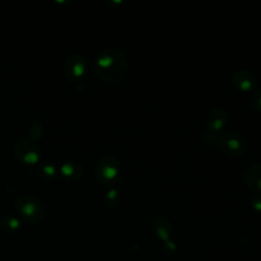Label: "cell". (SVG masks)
Masks as SVG:
<instances>
[{
	"label": "cell",
	"mask_w": 261,
	"mask_h": 261,
	"mask_svg": "<svg viewBox=\"0 0 261 261\" xmlns=\"http://www.w3.org/2000/svg\"><path fill=\"white\" fill-rule=\"evenodd\" d=\"M96 74L110 84L121 83L128 72L126 55L116 47H107L99 51L94 61Z\"/></svg>",
	"instance_id": "obj_1"
},
{
	"label": "cell",
	"mask_w": 261,
	"mask_h": 261,
	"mask_svg": "<svg viewBox=\"0 0 261 261\" xmlns=\"http://www.w3.org/2000/svg\"><path fill=\"white\" fill-rule=\"evenodd\" d=\"M15 208L19 216L30 224L40 222L45 215V206L42 200L33 195H21L16 199Z\"/></svg>",
	"instance_id": "obj_2"
},
{
	"label": "cell",
	"mask_w": 261,
	"mask_h": 261,
	"mask_svg": "<svg viewBox=\"0 0 261 261\" xmlns=\"http://www.w3.org/2000/svg\"><path fill=\"white\" fill-rule=\"evenodd\" d=\"M215 143L225 154L239 156L248 149V140L244 135L234 130H226L216 135Z\"/></svg>",
	"instance_id": "obj_3"
},
{
	"label": "cell",
	"mask_w": 261,
	"mask_h": 261,
	"mask_svg": "<svg viewBox=\"0 0 261 261\" xmlns=\"http://www.w3.org/2000/svg\"><path fill=\"white\" fill-rule=\"evenodd\" d=\"M120 164L116 157L105 155L101 157L95 166L96 179L103 186H109L116 181L119 176Z\"/></svg>",
	"instance_id": "obj_4"
},
{
	"label": "cell",
	"mask_w": 261,
	"mask_h": 261,
	"mask_svg": "<svg viewBox=\"0 0 261 261\" xmlns=\"http://www.w3.org/2000/svg\"><path fill=\"white\" fill-rule=\"evenodd\" d=\"M15 157L25 165H34L40 161V150L31 140H20L14 147Z\"/></svg>",
	"instance_id": "obj_5"
},
{
	"label": "cell",
	"mask_w": 261,
	"mask_h": 261,
	"mask_svg": "<svg viewBox=\"0 0 261 261\" xmlns=\"http://www.w3.org/2000/svg\"><path fill=\"white\" fill-rule=\"evenodd\" d=\"M86 72L85 58L80 54H70L64 63V74L69 82H77Z\"/></svg>",
	"instance_id": "obj_6"
},
{
	"label": "cell",
	"mask_w": 261,
	"mask_h": 261,
	"mask_svg": "<svg viewBox=\"0 0 261 261\" xmlns=\"http://www.w3.org/2000/svg\"><path fill=\"white\" fill-rule=\"evenodd\" d=\"M228 121V114L226 110L220 106L212 108L206 117V130L216 134L224 128Z\"/></svg>",
	"instance_id": "obj_7"
},
{
	"label": "cell",
	"mask_w": 261,
	"mask_h": 261,
	"mask_svg": "<svg viewBox=\"0 0 261 261\" xmlns=\"http://www.w3.org/2000/svg\"><path fill=\"white\" fill-rule=\"evenodd\" d=\"M231 83L236 89L242 92H253L257 88V79L249 69L236 70L231 76Z\"/></svg>",
	"instance_id": "obj_8"
},
{
	"label": "cell",
	"mask_w": 261,
	"mask_h": 261,
	"mask_svg": "<svg viewBox=\"0 0 261 261\" xmlns=\"http://www.w3.org/2000/svg\"><path fill=\"white\" fill-rule=\"evenodd\" d=\"M244 181L253 192L261 193V163L254 164L244 172Z\"/></svg>",
	"instance_id": "obj_9"
},
{
	"label": "cell",
	"mask_w": 261,
	"mask_h": 261,
	"mask_svg": "<svg viewBox=\"0 0 261 261\" xmlns=\"http://www.w3.org/2000/svg\"><path fill=\"white\" fill-rule=\"evenodd\" d=\"M151 229L156 234V237L164 242L169 241V238L173 231L170 221L163 216H158L152 221Z\"/></svg>",
	"instance_id": "obj_10"
},
{
	"label": "cell",
	"mask_w": 261,
	"mask_h": 261,
	"mask_svg": "<svg viewBox=\"0 0 261 261\" xmlns=\"http://www.w3.org/2000/svg\"><path fill=\"white\" fill-rule=\"evenodd\" d=\"M60 172L66 180L77 181L83 175V167L77 162L69 161L61 165Z\"/></svg>",
	"instance_id": "obj_11"
},
{
	"label": "cell",
	"mask_w": 261,
	"mask_h": 261,
	"mask_svg": "<svg viewBox=\"0 0 261 261\" xmlns=\"http://www.w3.org/2000/svg\"><path fill=\"white\" fill-rule=\"evenodd\" d=\"M20 228V221L18 218L9 215L0 220V229L5 233H14Z\"/></svg>",
	"instance_id": "obj_12"
},
{
	"label": "cell",
	"mask_w": 261,
	"mask_h": 261,
	"mask_svg": "<svg viewBox=\"0 0 261 261\" xmlns=\"http://www.w3.org/2000/svg\"><path fill=\"white\" fill-rule=\"evenodd\" d=\"M121 200V194L116 189H109L104 197H103V203L108 208H115L119 205Z\"/></svg>",
	"instance_id": "obj_13"
},
{
	"label": "cell",
	"mask_w": 261,
	"mask_h": 261,
	"mask_svg": "<svg viewBox=\"0 0 261 261\" xmlns=\"http://www.w3.org/2000/svg\"><path fill=\"white\" fill-rule=\"evenodd\" d=\"M38 173L41 177L45 179H50L55 176L56 168L52 164H42L38 168Z\"/></svg>",
	"instance_id": "obj_14"
},
{
	"label": "cell",
	"mask_w": 261,
	"mask_h": 261,
	"mask_svg": "<svg viewBox=\"0 0 261 261\" xmlns=\"http://www.w3.org/2000/svg\"><path fill=\"white\" fill-rule=\"evenodd\" d=\"M250 103L254 111L261 113V88H256L252 92Z\"/></svg>",
	"instance_id": "obj_15"
},
{
	"label": "cell",
	"mask_w": 261,
	"mask_h": 261,
	"mask_svg": "<svg viewBox=\"0 0 261 261\" xmlns=\"http://www.w3.org/2000/svg\"><path fill=\"white\" fill-rule=\"evenodd\" d=\"M43 134V125L40 121H34L29 129V137L31 141H37L41 139Z\"/></svg>",
	"instance_id": "obj_16"
},
{
	"label": "cell",
	"mask_w": 261,
	"mask_h": 261,
	"mask_svg": "<svg viewBox=\"0 0 261 261\" xmlns=\"http://www.w3.org/2000/svg\"><path fill=\"white\" fill-rule=\"evenodd\" d=\"M251 205L256 211H261V194H257L251 198Z\"/></svg>",
	"instance_id": "obj_17"
},
{
	"label": "cell",
	"mask_w": 261,
	"mask_h": 261,
	"mask_svg": "<svg viewBox=\"0 0 261 261\" xmlns=\"http://www.w3.org/2000/svg\"><path fill=\"white\" fill-rule=\"evenodd\" d=\"M163 249H164V251L167 250L166 253H167L168 255H170V254H172V253L175 252V245H174L173 243H171L170 241H168V242H165V245H164Z\"/></svg>",
	"instance_id": "obj_18"
}]
</instances>
